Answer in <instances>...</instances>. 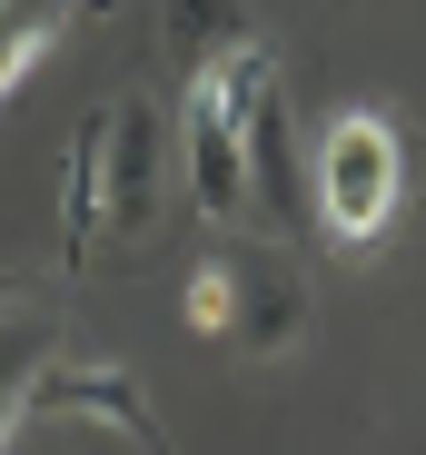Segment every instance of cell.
<instances>
[{"label":"cell","mask_w":426,"mask_h":455,"mask_svg":"<svg viewBox=\"0 0 426 455\" xmlns=\"http://www.w3.org/2000/svg\"><path fill=\"white\" fill-rule=\"evenodd\" d=\"M268 50H229L189 69V119H179V179H189V208L208 228H238L258 218V188H248V109H258V80H268Z\"/></svg>","instance_id":"6da1fadb"},{"label":"cell","mask_w":426,"mask_h":455,"mask_svg":"<svg viewBox=\"0 0 426 455\" xmlns=\"http://www.w3.org/2000/svg\"><path fill=\"white\" fill-rule=\"evenodd\" d=\"M406 198V139L387 109H337L327 139H317V159H308V208L337 248H367L387 238V218Z\"/></svg>","instance_id":"7a4b0ae2"},{"label":"cell","mask_w":426,"mask_h":455,"mask_svg":"<svg viewBox=\"0 0 426 455\" xmlns=\"http://www.w3.org/2000/svg\"><path fill=\"white\" fill-rule=\"evenodd\" d=\"M90 148H100V228L109 238H139L159 218V188H169V159H179V129L149 90H119L100 119H90Z\"/></svg>","instance_id":"3957f363"},{"label":"cell","mask_w":426,"mask_h":455,"mask_svg":"<svg viewBox=\"0 0 426 455\" xmlns=\"http://www.w3.org/2000/svg\"><path fill=\"white\" fill-rule=\"evenodd\" d=\"M50 416H100V426H119L139 455H179V445H169V426L149 416V396H139V376H129V366L40 356V376L20 387V426H50Z\"/></svg>","instance_id":"277c9868"},{"label":"cell","mask_w":426,"mask_h":455,"mask_svg":"<svg viewBox=\"0 0 426 455\" xmlns=\"http://www.w3.org/2000/svg\"><path fill=\"white\" fill-rule=\"evenodd\" d=\"M298 327H308V287H298V267H288V258L238 267V317H229V347H248V356H288V347H298Z\"/></svg>","instance_id":"5b68a950"},{"label":"cell","mask_w":426,"mask_h":455,"mask_svg":"<svg viewBox=\"0 0 426 455\" xmlns=\"http://www.w3.org/2000/svg\"><path fill=\"white\" fill-rule=\"evenodd\" d=\"M248 0H159V40H169V69H208V60H229L248 50Z\"/></svg>","instance_id":"8992f818"},{"label":"cell","mask_w":426,"mask_h":455,"mask_svg":"<svg viewBox=\"0 0 426 455\" xmlns=\"http://www.w3.org/2000/svg\"><path fill=\"white\" fill-rule=\"evenodd\" d=\"M179 317H189L198 337H219V347H229V317H238V267H229V258H198V267H189V297H179Z\"/></svg>","instance_id":"52a82bcc"},{"label":"cell","mask_w":426,"mask_h":455,"mask_svg":"<svg viewBox=\"0 0 426 455\" xmlns=\"http://www.w3.org/2000/svg\"><path fill=\"white\" fill-rule=\"evenodd\" d=\"M40 347H50V327H0V435L20 426V387L40 376Z\"/></svg>","instance_id":"ba28073f"}]
</instances>
